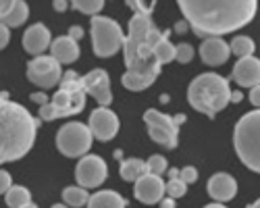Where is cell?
Here are the masks:
<instances>
[{"mask_svg":"<svg viewBox=\"0 0 260 208\" xmlns=\"http://www.w3.org/2000/svg\"><path fill=\"white\" fill-rule=\"evenodd\" d=\"M177 5L191 31L202 40L235 33L258 13V0H177Z\"/></svg>","mask_w":260,"mask_h":208,"instance_id":"6da1fadb","label":"cell"},{"mask_svg":"<svg viewBox=\"0 0 260 208\" xmlns=\"http://www.w3.org/2000/svg\"><path fill=\"white\" fill-rule=\"evenodd\" d=\"M42 119L34 117L23 104L0 102V160L13 162L23 158L36 142Z\"/></svg>","mask_w":260,"mask_h":208,"instance_id":"7a4b0ae2","label":"cell"},{"mask_svg":"<svg viewBox=\"0 0 260 208\" xmlns=\"http://www.w3.org/2000/svg\"><path fill=\"white\" fill-rule=\"evenodd\" d=\"M165 38V31H160L152 15L134 13L127 23V36H125V46H123V60L127 69H138L154 60V50L158 42Z\"/></svg>","mask_w":260,"mask_h":208,"instance_id":"3957f363","label":"cell"},{"mask_svg":"<svg viewBox=\"0 0 260 208\" xmlns=\"http://www.w3.org/2000/svg\"><path fill=\"white\" fill-rule=\"evenodd\" d=\"M231 92L233 90L229 88V79L214 71H208L191 79V83L187 86V102L196 113L214 119L229 107Z\"/></svg>","mask_w":260,"mask_h":208,"instance_id":"277c9868","label":"cell"},{"mask_svg":"<svg viewBox=\"0 0 260 208\" xmlns=\"http://www.w3.org/2000/svg\"><path fill=\"white\" fill-rule=\"evenodd\" d=\"M233 148L250 171L260 173V109L246 113L235 123Z\"/></svg>","mask_w":260,"mask_h":208,"instance_id":"5b68a950","label":"cell"},{"mask_svg":"<svg viewBox=\"0 0 260 208\" xmlns=\"http://www.w3.org/2000/svg\"><path fill=\"white\" fill-rule=\"evenodd\" d=\"M90 36H92V50L98 58H111L125 46V31L121 23L113 17L96 15L90 21Z\"/></svg>","mask_w":260,"mask_h":208,"instance_id":"8992f818","label":"cell"},{"mask_svg":"<svg viewBox=\"0 0 260 208\" xmlns=\"http://www.w3.org/2000/svg\"><path fill=\"white\" fill-rule=\"evenodd\" d=\"M144 123L148 135L167 150H175L179 142V127L185 123V115H167L156 109L144 113Z\"/></svg>","mask_w":260,"mask_h":208,"instance_id":"52a82bcc","label":"cell"},{"mask_svg":"<svg viewBox=\"0 0 260 208\" xmlns=\"http://www.w3.org/2000/svg\"><path fill=\"white\" fill-rule=\"evenodd\" d=\"M94 144V133L88 123L81 121H69L60 125L56 131V148L60 154L69 158H83L90 154V148Z\"/></svg>","mask_w":260,"mask_h":208,"instance_id":"ba28073f","label":"cell"},{"mask_svg":"<svg viewBox=\"0 0 260 208\" xmlns=\"http://www.w3.org/2000/svg\"><path fill=\"white\" fill-rule=\"evenodd\" d=\"M85 100L88 94L83 90H64L58 88L52 96V100L44 107H40V119L42 121H56V119H67L75 117L85 109Z\"/></svg>","mask_w":260,"mask_h":208,"instance_id":"9c48e42d","label":"cell"},{"mask_svg":"<svg viewBox=\"0 0 260 208\" xmlns=\"http://www.w3.org/2000/svg\"><path fill=\"white\" fill-rule=\"evenodd\" d=\"M25 75L34 86L42 90H50V88L60 86L64 73H62V65L52 54H40V56L29 58Z\"/></svg>","mask_w":260,"mask_h":208,"instance_id":"30bf717a","label":"cell"},{"mask_svg":"<svg viewBox=\"0 0 260 208\" xmlns=\"http://www.w3.org/2000/svg\"><path fill=\"white\" fill-rule=\"evenodd\" d=\"M106 177H108V166L102 156L85 154L83 158H79V162L75 166L77 185L85 187V190H94V187H100L106 181Z\"/></svg>","mask_w":260,"mask_h":208,"instance_id":"8fae6325","label":"cell"},{"mask_svg":"<svg viewBox=\"0 0 260 208\" xmlns=\"http://www.w3.org/2000/svg\"><path fill=\"white\" fill-rule=\"evenodd\" d=\"M83 88L85 94L92 96L98 107H111L113 104V88H111V75L108 71L96 67L83 75Z\"/></svg>","mask_w":260,"mask_h":208,"instance_id":"7c38bea8","label":"cell"},{"mask_svg":"<svg viewBox=\"0 0 260 208\" xmlns=\"http://www.w3.org/2000/svg\"><path fill=\"white\" fill-rule=\"evenodd\" d=\"M160 69H162V65L154 58V60H150L148 65H144V67L127 69L123 73V77H121V83H123V88L129 90V92H144V90H148L158 79Z\"/></svg>","mask_w":260,"mask_h":208,"instance_id":"4fadbf2b","label":"cell"},{"mask_svg":"<svg viewBox=\"0 0 260 208\" xmlns=\"http://www.w3.org/2000/svg\"><path fill=\"white\" fill-rule=\"evenodd\" d=\"M90 129L94 133V140L98 142H111L117 133H119V117L115 111H111L108 107H98L90 113Z\"/></svg>","mask_w":260,"mask_h":208,"instance_id":"5bb4252c","label":"cell"},{"mask_svg":"<svg viewBox=\"0 0 260 208\" xmlns=\"http://www.w3.org/2000/svg\"><path fill=\"white\" fill-rule=\"evenodd\" d=\"M134 196L142 204H160V200L167 196V183L160 175L146 173L134 183Z\"/></svg>","mask_w":260,"mask_h":208,"instance_id":"9a60e30c","label":"cell"},{"mask_svg":"<svg viewBox=\"0 0 260 208\" xmlns=\"http://www.w3.org/2000/svg\"><path fill=\"white\" fill-rule=\"evenodd\" d=\"M198 52H200V58H202L204 65L221 67L231 56V46H229V42H225L221 36H210V38H204L200 42Z\"/></svg>","mask_w":260,"mask_h":208,"instance_id":"2e32d148","label":"cell"},{"mask_svg":"<svg viewBox=\"0 0 260 208\" xmlns=\"http://www.w3.org/2000/svg\"><path fill=\"white\" fill-rule=\"evenodd\" d=\"M231 79L240 88H248V90L260 86V58L256 56L237 58V62L231 69Z\"/></svg>","mask_w":260,"mask_h":208,"instance_id":"e0dca14e","label":"cell"},{"mask_svg":"<svg viewBox=\"0 0 260 208\" xmlns=\"http://www.w3.org/2000/svg\"><path fill=\"white\" fill-rule=\"evenodd\" d=\"M23 50L31 56H40L46 54V50H50L52 46V33L44 23H34L23 31Z\"/></svg>","mask_w":260,"mask_h":208,"instance_id":"ac0fdd59","label":"cell"},{"mask_svg":"<svg viewBox=\"0 0 260 208\" xmlns=\"http://www.w3.org/2000/svg\"><path fill=\"white\" fill-rule=\"evenodd\" d=\"M206 190H208V196L214 202L225 204V202H229V200L235 198V194H237V181L229 173H214L208 179Z\"/></svg>","mask_w":260,"mask_h":208,"instance_id":"d6986e66","label":"cell"},{"mask_svg":"<svg viewBox=\"0 0 260 208\" xmlns=\"http://www.w3.org/2000/svg\"><path fill=\"white\" fill-rule=\"evenodd\" d=\"M50 54L60 62V65H73V62L79 60V54H81L79 42L73 40L69 33L67 36H58V38L52 40Z\"/></svg>","mask_w":260,"mask_h":208,"instance_id":"ffe728a7","label":"cell"},{"mask_svg":"<svg viewBox=\"0 0 260 208\" xmlns=\"http://www.w3.org/2000/svg\"><path fill=\"white\" fill-rule=\"evenodd\" d=\"M88 208H127V200L113 190H102L92 194Z\"/></svg>","mask_w":260,"mask_h":208,"instance_id":"44dd1931","label":"cell"},{"mask_svg":"<svg viewBox=\"0 0 260 208\" xmlns=\"http://www.w3.org/2000/svg\"><path fill=\"white\" fill-rule=\"evenodd\" d=\"M0 17H3V21H0V23L9 25L11 29H13V27H21V25H25L27 19H29V5L25 3V0H17L15 7H13L7 15H0Z\"/></svg>","mask_w":260,"mask_h":208,"instance_id":"7402d4cb","label":"cell"},{"mask_svg":"<svg viewBox=\"0 0 260 208\" xmlns=\"http://www.w3.org/2000/svg\"><path fill=\"white\" fill-rule=\"evenodd\" d=\"M146 173H148V164L144 160H140V158H127V160H123L121 169H119V175L125 181H132V183H136Z\"/></svg>","mask_w":260,"mask_h":208,"instance_id":"603a6c76","label":"cell"},{"mask_svg":"<svg viewBox=\"0 0 260 208\" xmlns=\"http://www.w3.org/2000/svg\"><path fill=\"white\" fill-rule=\"evenodd\" d=\"M90 194L85 187L81 185H69V187H64L62 190V202L67 204L69 208H81V206H88L90 202Z\"/></svg>","mask_w":260,"mask_h":208,"instance_id":"cb8c5ba5","label":"cell"},{"mask_svg":"<svg viewBox=\"0 0 260 208\" xmlns=\"http://www.w3.org/2000/svg\"><path fill=\"white\" fill-rule=\"evenodd\" d=\"M171 29H165V38L158 42V46L154 50V58L160 62V65H169L177 58V44H171Z\"/></svg>","mask_w":260,"mask_h":208,"instance_id":"d4e9b609","label":"cell"},{"mask_svg":"<svg viewBox=\"0 0 260 208\" xmlns=\"http://www.w3.org/2000/svg\"><path fill=\"white\" fill-rule=\"evenodd\" d=\"M229 46H231V54H235L237 58L254 56V52H256L254 40H252L250 36H244V33H237V36L229 42Z\"/></svg>","mask_w":260,"mask_h":208,"instance_id":"484cf974","label":"cell"},{"mask_svg":"<svg viewBox=\"0 0 260 208\" xmlns=\"http://www.w3.org/2000/svg\"><path fill=\"white\" fill-rule=\"evenodd\" d=\"M5 202H7L9 208H23V206L31 204V194L23 185H13L11 190L5 194Z\"/></svg>","mask_w":260,"mask_h":208,"instance_id":"4316f807","label":"cell"},{"mask_svg":"<svg viewBox=\"0 0 260 208\" xmlns=\"http://www.w3.org/2000/svg\"><path fill=\"white\" fill-rule=\"evenodd\" d=\"M71 7L75 11H79L81 15L96 17L104 9V0H71Z\"/></svg>","mask_w":260,"mask_h":208,"instance_id":"83f0119b","label":"cell"},{"mask_svg":"<svg viewBox=\"0 0 260 208\" xmlns=\"http://www.w3.org/2000/svg\"><path fill=\"white\" fill-rule=\"evenodd\" d=\"M58 88H64V90H83V75L75 73V71H67L62 75V81H60V86Z\"/></svg>","mask_w":260,"mask_h":208,"instance_id":"f1b7e54d","label":"cell"},{"mask_svg":"<svg viewBox=\"0 0 260 208\" xmlns=\"http://www.w3.org/2000/svg\"><path fill=\"white\" fill-rule=\"evenodd\" d=\"M146 164H148V173L152 175H162L165 171H169V162L162 154H152L146 160Z\"/></svg>","mask_w":260,"mask_h":208,"instance_id":"f546056e","label":"cell"},{"mask_svg":"<svg viewBox=\"0 0 260 208\" xmlns=\"http://www.w3.org/2000/svg\"><path fill=\"white\" fill-rule=\"evenodd\" d=\"M185 192H187V183L181 181L179 177L167 181V196H171V198H175V200H177V198L185 196Z\"/></svg>","mask_w":260,"mask_h":208,"instance_id":"4dcf8cb0","label":"cell"},{"mask_svg":"<svg viewBox=\"0 0 260 208\" xmlns=\"http://www.w3.org/2000/svg\"><path fill=\"white\" fill-rule=\"evenodd\" d=\"M196 56V50H193V46L189 44V42H181V44H177V62H181V65H189L191 58Z\"/></svg>","mask_w":260,"mask_h":208,"instance_id":"1f68e13d","label":"cell"},{"mask_svg":"<svg viewBox=\"0 0 260 208\" xmlns=\"http://www.w3.org/2000/svg\"><path fill=\"white\" fill-rule=\"evenodd\" d=\"M125 5L132 9L134 13H144V15H152V9L156 3H146V0H125Z\"/></svg>","mask_w":260,"mask_h":208,"instance_id":"d6a6232c","label":"cell"},{"mask_svg":"<svg viewBox=\"0 0 260 208\" xmlns=\"http://www.w3.org/2000/svg\"><path fill=\"white\" fill-rule=\"evenodd\" d=\"M179 179L185 181L187 185L196 183L198 181V169H196V166H183V169L179 171Z\"/></svg>","mask_w":260,"mask_h":208,"instance_id":"836d02e7","label":"cell"},{"mask_svg":"<svg viewBox=\"0 0 260 208\" xmlns=\"http://www.w3.org/2000/svg\"><path fill=\"white\" fill-rule=\"evenodd\" d=\"M11 187H13V179H11V173L9 171H0V192H3V196L11 190Z\"/></svg>","mask_w":260,"mask_h":208,"instance_id":"e575fe53","label":"cell"},{"mask_svg":"<svg viewBox=\"0 0 260 208\" xmlns=\"http://www.w3.org/2000/svg\"><path fill=\"white\" fill-rule=\"evenodd\" d=\"M11 44V27L5 25V23H0V48H7Z\"/></svg>","mask_w":260,"mask_h":208,"instance_id":"d590c367","label":"cell"},{"mask_svg":"<svg viewBox=\"0 0 260 208\" xmlns=\"http://www.w3.org/2000/svg\"><path fill=\"white\" fill-rule=\"evenodd\" d=\"M29 98H31V102L40 104V107H44V104H48V102L52 100V98H50V96H48L46 92H34V94L29 96Z\"/></svg>","mask_w":260,"mask_h":208,"instance_id":"8d00e7d4","label":"cell"},{"mask_svg":"<svg viewBox=\"0 0 260 208\" xmlns=\"http://www.w3.org/2000/svg\"><path fill=\"white\" fill-rule=\"evenodd\" d=\"M248 100L252 102V107L260 109V86H256V88H252V90L248 92Z\"/></svg>","mask_w":260,"mask_h":208,"instance_id":"74e56055","label":"cell"},{"mask_svg":"<svg viewBox=\"0 0 260 208\" xmlns=\"http://www.w3.org/2000/svg\"><path fill=\"white\" fill-rule=\"evenodd\" d=\"M69 36H71L73 40H77V42H79V40H83L85 29H83L81 25H71V27H69Z\"/></svg>","mask_w":260,"mask_h":208,"instance_id":"f35d334b","label":"cell"},{"mask_svg":"<svg viewBox=\"0 0 260 208\" xmlns=\"http://www.w3.org/2000/svg\"><path fill=\"white\" fill-rule=\"evenodd\" d=\"M69 5H71V0H52V9L56 13H64L69 9Z\"/></svg>","mask_w":260,"mask_h":208,"instance_id":"ab89813d","label":"cell"},{"mask_svg":"<svg viewBox=\"0 0 260 208\" xmlns=\"http://www.w3.org/2000/svg\"><path fill=\"white\" fill-rule=\"evenodd\" d=\"M173 29H175V33H185L187 29H191V25L187 23L185 19H179L177 23H175V27H173Z\"/></svg>","mask_w":260,"mask_h":208,"instance_id":"60d3db41","label":"cell"},{"mask_svg":"<svg viewBox=\"0 0 260 208\" xmlns=\"http://www.w3.org/2000/svg\"><path fill=\"white\" fill-rule=\"evenodd\" d=\"M17 0H0V15H7L13 7H15Z\"/></svg>","mask_w":260,"mask_h":208,"instance_id":"b9f144b4","label":"cell"},{"mask_svg":"<svg viewBox=\"0 0 260 208\" xmlns=\"http://www.w3.org/2000/svg\"><path fill=\"white\" fill-rule=\"evenodd\" d=\"M160 208H175V198L165 196V198L160 200Z\"/></svg>","mask_w":260,"mask_h":208,"instance_id":"7bdbcfd3","label":"cell"},{"mask_svg":"<svg viewBox=\"0 0 260 208\" xmlns=\"http://www.w3.org/2000/svg\"><path fill=\"white\" fill-rule=\"evenodd\" d=\"M242 98H244V94L242 92H231V102H242Z\"/></svg>","mask_w":260,"mask_h":208,"instance_id":"ee69618b","label":"cell"},{"mask_svg":"<svg viewBox=\"0 0 260 208\" xmlns=\"http://www.w3.org/2000/svg\"><path fill=\"white\" fill-rule=\"evenodd\" d=\"M204 208H227L225 204H221V202H212V204H206Z\"/></svg>","mask_w":260,"mask_h":208,"instance_id":"f6af8a7d","label":"cell"},{"mask_svg":"<svg viewBox=\"0 0 260 208\" xmlns=\"http://www.w3.org/2000/svg\"><path fill=\"white\" fill-rule=\"evenodd\" d=\"M179 171H181V169H171V171H169V179H175V177H179Z\"/></svg>","mask_w":260,"mask_h":208,"instance_id":"bcb514c9","label":"cell"},{"mask_svg":"<svg viewBox=\"0 0 260 208\" xmlns=\"http://www.w3.org/2000/svg\"><path fill=\"white\" fill-rule=\"evenodd\" d=\"M248 208H260V198H258V200H256V202H254V204H250V206H248Z\"/></svg>","mask_w":260,"mask_h":208,"instance_id":"7dc6e473","label":"cell"},{"mask_svg":"<svg viewBox=\"0 0 260 208\" xmlns=\"http://www.w3.org/2000/svg\"><path fill=\"white\" fill-rule=\"evenodd\" d=\"M115 158H119V160H121V158H123V152H121V150H115Z\"/></svg>","mask_w":260,"mask_h":208,"instance_id":"c3c4849f","label":"cell"},{"mask_svg":"<svg viewBox=\"0 0 260 208\" xmlns=\"http://www.w3.org/2000/svg\"><path fill=\"white\" fill-rule=\"evenodd\" d=\"M52 208H69V206H67V204H64V202H62V204H54Z\"/></svg>","mask_w":260,"mask_h":208,"instance_id":"681fc988","label":"cell"},{"mask_svg":"<svg viewBox=\"0 0 260 208\" xmlns=\"http://www.w3.org/2000/svg\"><path fill=\"white\" fill-rule=\"evenodd\" d=\"M23 208H40V206H36V204L31 202V204H27V206H23Z\"/></svg>","mask_w":260,"mask_h":208,"instance_id":"f907efd6","label":"cell"}]
</instances>
